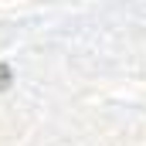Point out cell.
Here are the masks:
<instances>
[{
  "mask_svg": "<svg viewBox=\"0 0 146 146\" xmlns=\"http://www.w3.org/2000/svg\"><path fill=\"white\" fill-rule=\"evenodd\" d=\"M10 82H14L10 68H7V65H0V92H7V88H10Z\"/></svg>",
  "mask_w": 146,
  "mask_h": 146,
  "instance_id": "6da1fadb",
  "label": "cell"
}]
</instances>
